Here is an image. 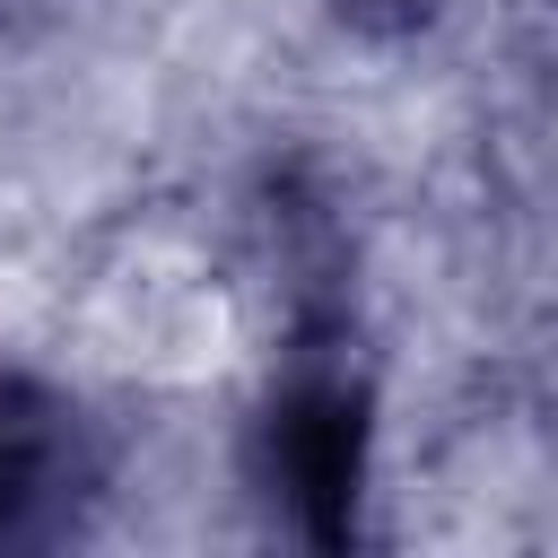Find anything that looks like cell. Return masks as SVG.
I'll use <instances>...</instances> for the list:
<instances>
[{"label": "cell", "instance_id": "3957f363", "mask_svg": "<svg viewBox=\"0 0 558 558\" xmlns=\"http://www.w3.org/2000/svg\"><path fill=\"white\" fill-rule=\"evenodd\" d=\"M331 9H340L357 35H410V26H418L436 0H331Z\"/></svg>", "mask_w": 558, "mask_h": 558}, {"label": "cell", "instance_id": "6da1fadb", "mask_svg": "<svg viewBox=\"0 0 558 558\" xmlns=\"http://www.w3.org/2000/svg\"><path fill=\"white\" fill-rule=\"evenodd\" d=\"M96 488V445L78 401L0 366V549H44L78 523Z\"/></svg>", "mask_w": 558, "mask_h": 558}, {"label": "cell", "instance_id": "7a4b0ae2", "mask_svg": "<svg viewBox=\"0 0 558 558\" xmlns=\"http://www.w3.org/2000/svg\"><path fill=\"white\" fill-rule=\"evenodd\" d=\"M262 453H270V488L305 523V541H340L349 506H357V480H366V401H357V384L331 375V366H305L270 401Z\"/></svg>", "mask_w": 558, "mask_h": 558}]
</instances>
